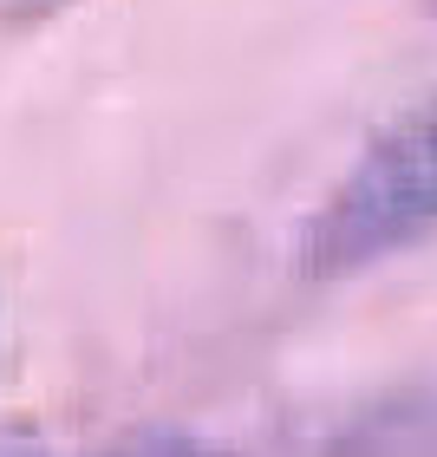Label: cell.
<instances>
[{
	"label": "cell",
	"mask_w": 437,
	"mask_h": 457,
	"mask_svg": "<svg viewBox=\"0 0 437 457\" xmlns=\"http://www.w3.org/2000/svg\"><path fill=\"white\" fill-rule=\"evenodd\" d=\"M418 7H425V20H437V0H418Z\"/></svg>",
	"instance_id": "cell-3"
},
{
	"label": "cell",
	"mask_w": 437,
	"mask_h": 457,
	"mask_svg": "<svg viewBox=\"0 0 437 457\" xmlns=\"http://www.w3.org/2000/svg\"><path fill=\"white\" fill-rule=\"evenodd\" d=\"M105 457H235V451L210 445V438H137V445H118Z\"/></svg>",
	"instance_id": "cell-2"
},
{
	"label": "cell",
	"mask_w": 437,
	"mask_h": 457,
	"mask_svg": "<svg viewBox=\"0 0 437 457\" xmlns=\"http://www.w3.org/2000/svg\"><path fill=\"white\" fill-rule=\"evenodd\" d=\"M0 457H39V451H0Z\"/></svg>",
	"instance_id": "cell-4"
},
{
	"label": "cell",
	"mask_w": 437,
	"mask_h": 457,
	"mask_svg": "<svg viewBox=\"0 0 437 457\" xmlns=\"http://www.w3.org/2000/svg\"><path fill=\"white\" fill-rule=\"evenodd\" d=\"M437 236V92L366 137L294 236V275L333 287Z\"/></svg>",
	"instance_id": "cell-1"
}]
</instances>
